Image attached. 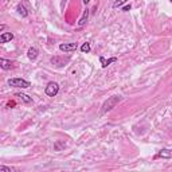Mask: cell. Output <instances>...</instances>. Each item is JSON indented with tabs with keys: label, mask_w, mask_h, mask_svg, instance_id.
Segmentation results:
<instances>
[{
	"label": "cell",
	"mask_w": 172,
	"mask_h": 172,
	"mask_svg": "<svg viewBox=\"0 0 172 172\" xmlns=\"http://www.w3.org/2000/svg\"><path fill=\"white\" fill-rule=\"evenodd\" d=\"M121 99H122V98H121V97H118V96H113V97L108 98V101H105V102H104V105H102L101 113L104 114V113H106V112L112 110L117 104H118L120 101H121Z\"/></svg>",
	"instance_id": "obj_1"
},
{
	"label": "cell",
	"mask_w": 172,
	"mask_h": 172,
	"mask_svg": "<svg viewBox=\"0 0 172 172\" xmlns=\"http://www.w3.org/2000/svg\"><path fill=\"white\" fill-rule=\"evenodd\" d=\"M8 85L12 87H22V89H27V87L31 86V83L26 80H22V78H11L8 80Z\"/></svg>",
	"instance_id": "obj_2"
},
{
	"label": "cell",
	"mask_w": 172,
	"mask_h": 172,
	"mask_svg": "<svg viewBox=\"0 0 172 172\" xmlns=\"http://www.w3.org/2000/svg\"><path fill=\"white\" fill-rule=\"evenodd\" d=\"M59 92V85L57 82H50L49 85L46 86V89H44V93H46L49 97H55L57 94H58Z\"/></svg>",
	"instance_id": "obj_3"
},
{
	"label": "cell",
	"mask_w": 172,
	"mask_h": 172,
	"mask_svg": "<svg viewBox=\"0 0 172 172\" xmlns=\"http://www.w3.org/2000/svg\"><path fill=\"white\" fill-rule=\"evenodd\" d=\"M70 62V57H53L51 58V63L55 66H58V67H61V66H65L66 63Z\"/></svg>",
	"instance_id": "obj_4"
},
{
	"label": "cell",
	"mask_w": 172,
	"mask_h": 172,
	"mask_svg": "<svg viewBox=\"0 0 172 172\" xmlns=\"http://www.w3.org/2000/svg\"><path fill=\"white\" fill-rule=\"evenodd\" d=\"M78 47L77 43H62L59 44V50L63 51V53H71V51H75Z\"/></svg>",
	"instance_id": "obj_5"
},
{
	"label": "cell",
	"mask_w": 172,
	"mask_h": 172,
	"mask_svg": "<svg viewBox=\"0 0 172 172\" xmlns=\"http://www.w3.org/2000/svg\"><path fill=\"white\" fill-rule=\"evenodd\" d=\"M38 54H39V51L37 47H30L28 51H27V57H28V59H31V61H35V59L38 58Z\"/></svg>",
	"instance_id": "obj_6"
},
{
	"label": "cell",
	"mask_w": 172,
	"mask_h": 172,
	"mask_svg": "<svg viewBox=\"0 0 172 172\" xmlns=\"http://www.w3.org/2000/svg\"><path fill=\"white\" fill-rule=\"evenodd\" d=\"M12 39H14V35L11 32H3L0 35V43H7V42L12 41Z\"/></svg>",
	"instance_id": "obj_7"
},
{
	"label": "cell",
	"mask_w": 172,
	"mask_h": 172,
	"mask_svg": "<svg viewBox=\"0 0 172 172\" xmlns=\"http://www.w3.org/2000/svg\"><path fill=\"white\" fill-rule=\"evenodd\" d=\"M157 156L161 159H172V149H161Z\"/></svg>",
	"instance_id": "obj_8"
},
{
	"label": "cell",
	"mask_w": 172,
	"mask_h": 172,
	"mask_svg": "<svg viewBox=\"0 0 172 172\" xmlns=\"http://www.w3.org/2000/svg\"><path fill=\"white\" fill-rule=\"evenodd\" d=\"M99 62H101V66H102V67H108V66H109L110 63L117 62V58H109V59H105L104 57H101V58H99Z\"/></svg>",
	"instance_id": "obj_9"
},
{
	"label": "cell",
	"mask_w": 172,
	"mask_h": 172,
	"mask_svg": "<svg viewBox=\"0 0 172 172\" xmlns=\"http://www.w3.org/2000/svg\"><path fill=\"white\" fill-rule=\"evenodd\" d=\"M15 96H16V97L19 98V99H22V101L24 102V104H31V102H32V98H31V97H28V96L24 94V93H16Z\"/></svg>",
	"instance_id": "obj_10"
},
{
	"label": "cell",
	"mask_w": 172,
	"mask_h": 172,
	"mask_svg": "<svg viewBox=\"0 0 172 172\" xmlns=\"http://www.w3.org/2000/svg\"><path fill=\"white\" fill-rule=\"evenodd\" d=\"M0 66H2V69H4V70H10V69L12 67V62L8 61V59L2 58L0 59Z\"/></svg>",
	"instance_id": "obj_11"
},
{
	"label": "cell",
	"mask_w": 172,
	"mask_h": 172,
	"mask_svg": "<svg viewBox=\"0 0 172 172\" xmlns=\"http://www.w3.org/2000/svg\"><path fill=\"white\" fill-rule=\"evenodd\" d=\"M87 18H89V10H85V11H83V14H82V16H81L80 22H78V26H80V27L85 26L86 22H87Z\"/></svg>",
	"instance_id": "obj_12"
},
{
	"label": "cell",
	"mask_w": 172,
	"mask_h": 172,
	"mask_svg": "<svg viewBox=\"0 0 172 172\" xmlns=\"http://www.w3.org/2000/svg\"><path fill=\"white\" fill-rule=\"evenodd\" d=\"M16 11H18V14H19V15H22L23 18H26L27 15H28V12H27V10L24 8V5H23V4H19V5H18Z\"/></svg>",
	"instance_id": "obj_13"
},
{
	"label": "cell",
	"mask_w": 172,
	"mask_h": 172,
	"mask_svg": "<svg viewBox=\"0 0 172 172\" xmlns=\"http://www.w3.org/2000/svg\"><path fill=\"white\" fill-rule=\"evenodd\" d=\"M90 50H92V49H90V43H87V42L81 46V51H82V53H86L87 54V53H90Z\"/></svg>",
	"instance_id": "obj_14"
},
{
	"label": "cell",
	"mask_w": 172,
	"mask_h": 172,
	"mask_svg": "<svg viewBox=\"0 0 172 172\" xmlns=\"http://www.w3.org/2000/svg\"><path fill=\"white\" fill-rule=\"evenodd\" d=\"M126 2H128V0H116V2L113 3V8H118V7H121V5H124Z\"/></svg>",
	"instance_id": "obj_15"
},
{
	"label": "cell",
	"mask_w": 172,
	"mask_h": 172,
	"mask_svg": "<svg viewBox=\"0 0 172 172\" xmlns=\"http://www.w3.org/2000/svg\"><path fill=\"white\" fill-rule=\"evenodd\" d=\"M0 172H11V168H7L4 165H0Z\"/></svg>",
	"instance_id": "obj_16"
},
{
	"label": "cell",
	"mask_w": 172,
	"mask_h": 172,
	"mask_svg": "<svg viewBox=\"0 0 172 172\" xmlns=\"http://www.w3.org/2000/svg\"><path fill=\"white\" fill-rule=\"evenodd\" d=\"M131 4H128V5H124L122 7V11H125V12H128V11H131Z\"/></svg>",
	"instance_id": "obj_17"
},
{
	"label": "cell",
	"mask_w": 172,
	"mask_h": 172,
	"mask_svg": "<svg viewBox=\"0 0 172 172\" xmlns=\"http://www.w3.org/2000/svg\"><path fill=\"white\" fill-rule=\"evenodd\" d=\"M5 28V26L4 24H2V26H0V31H3V30H4Z\"/></svg>",
	"instance_id": "obj_18"
},
{
	"label": "cell",
	"mask_w": 172,
	"mask_h": 172,
	"mask_svg": "<svg viewBox=\"0 0 172 172\" xmlns=\"http://www.w3.org/2000/svg\"><path fill=\"white\" fill-rule=\"evenodd\" d=\"M82 2H83V3H85V4H87V3H89V2H90V0H82Z\"/></svg>",
	"instance_id": "obj_19"
},
{
	"label": "cell",
	"mask_w": 172,
	"mask_h": 172,
	"mask_svg": "<svg viewBox=\"0 0 172 172\" xmlns=\"http://www.w3.org/2000/svg\"><path fill=\"white\" fill-rule=\"evenodd\" d=\"M170 2H171V4H172V0H170Z\"/></svg>",
	"instance_id": "obj_20"
}]
</instances>
